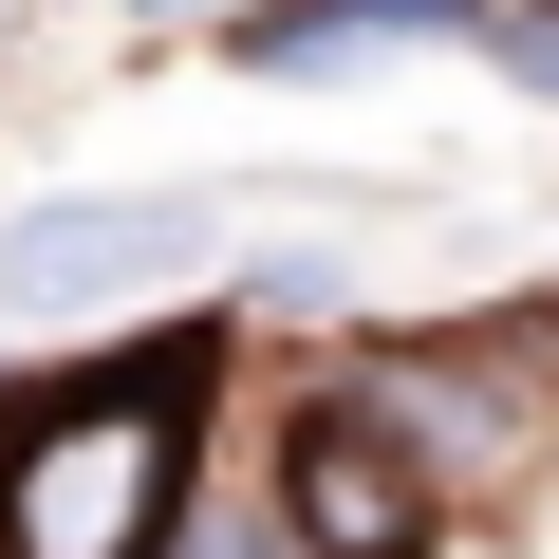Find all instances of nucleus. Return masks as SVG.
<instances>
[{
    "instance_id": "5",
    "label": "nucleus",
    "mask_w": 559,
    "mask_h": 559,
    "mask_svg": "<svg viewBox=\"0 0 559 559\" xmlns=\"http://www.w3.org/2000/svg\"><path fill=\"white\" fill-rule=\"evenodd\" d=\"M392 38H485V0H242V75H355Z\"/></svg>"
},
{
    "instance_id": "8",
    "label": "nucleus",
    "mask_w": 559,
    "mask_h": 559,
    "mask_svg": "<svg viewBox=\"0 0 559 559\" xmlns=\"http://www.w3.org/2000/svg\"><path fill=\"white\" fill-rule=\"evenodd\" d=\"M150 20H242V0H150Z\"/></svg>"
},
{
    "instance_id": "3",
    "label": "nucleus",
    "mask_w": 559,
    "mask_h": 559,
    "mask_svg": "<svg viewBox=\"0 0 559 559\" xmlns=\"http://www.w3.org/2000/svg\"><path fill=\"white\" fill-rule=\"evenodd\" d=\"M205 242H224V205H187V187L20 205V224H0V299H20V318H150V299L205 280Z\"/></svg>"
},
{
    "instance_id": "1",
    "label": "nucleus",
    "mask_w": 559,
    "mask_h": 559,
    "mask_svg": "<svg viewBox=\"0 0 559 559\" xmlns=\"http://www.w3.org/2000/svg\"><path fill=\"white\" fill-rule=\"evenodd\" d=\"M187 448H205V318L57 411H0V559H168Z\"/></svg>"
},
{
    "instance_id": "7",
    "label": "nucleus",
    "mask_w": 559,
    "mask_h": 559,
    "mask_svg": "<svg viewBox=\"0 0 559 559\" xmlns=\"http://www.w3.org/2000/svg\"><path fill=\"white\" fill-rule=\"evenodd\" d=\"M485 57H503L522 94H559V0H485Z\"/></svg>"
},
{
    "instance_id": "2",
    "label": "nucleus",
    "mask_w": 559,
    "mask_h": 559,
    "mask_svg": "<svg viewBox=\"0 0 559 559\" xmlns=\"http://www.w3.org/2000/svg\"><path fill=\"white\" fill-rule=\"evenodd\" d=\"M355 392L429 448V485H503L559 448V318H466V336H373Z\"/></svg>"
},
{
    "instance_id": "4",
    "label": "nucleus",
    "mask_w": 559,
    "mask_h": 559,
    "mask_svg": "<svg viewBox=\"0 0 559 559\" xmlns=\"http://www.w3.org/2000/svg\"><path fill=\"white\" fill-rule=\"evenodd\" d=\"M280 522H299L318 559H429V540H448V485H429V448L336 373V392L280 411Z\"/></svg>"
},
{
    "instance_id": "6",
    "label": "nucleus",
    "mask_w": 559,
    "mask_h": 559,
    "mask_svg": "<svg viewBox=\"0 0 559 559\" xmlns=\"http://www.w3.org/2000/svg\"><path fill=\"white\" fill-rule=\"evenodd\" d=\"M168 559H318V540L280 522V485H261V503H187V522H168Z\"/></svg>"
}]
</instances>
